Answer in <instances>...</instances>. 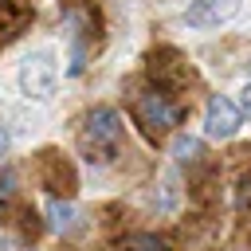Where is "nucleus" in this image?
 <instances>
[{
    "label": "nucleus",
    "instance_id": "6",
    "mask_svg": "<svg viewBox=\"0 0 251 251\" xmlns=\"http://www.w3.org/2000/svg\"><path fill=\"white\" fill-rule=\"evenodd\" d=\"M47 220H51L55 231H75L78 220H82V212H78L71 200H51V204H47Z\"/></svg>",
    "mask_w": 251,
    "mask_h": 251
},
{
    "label": "nucleus",
    "instance_id": "10",
    "mask_svg": "<svg viewBox=\"0 0 251 251\" xmlns=\"http://www.w3.org/2000/svg\"><path fill=\"white\" fill-rule=\"evenodd\" d=\"M243 110H247V114H251V82H247V86H243Z\"/></svg>",
    "mask_w": 251,
    "mask_h": 251
},
{
    "label": "nucleus",
    "instance_id": "11",
    "mask_svg": "<svg viewBox=\"0 0 251 251\" xmlns=\"http://www.w3.org/2000/svg\"><path fill=\"white\" fill-rule=\"evenodd\" d=\"M8 149V129H0V153Z\"/></svg>",
    "mask_w": 251,
    "mask_h": 251
},
{
    "label": "nucleus",
    "instance_id": "3",
    "mask_svg": "<svg viewBox=\"0 0 251 251\" xmlns=\"http://www.w3.org/2000/svg\"><path fill=\"white\" fill-rule=\"evenodd\" d=\"M235 129H239V106L224 94H212L204 106V137L227 141V137H235Z\"/></svg>",
    "mask_w": 251,
    "mask_h": 251
},
{
    "label": "nucleus",
    "instance_id": "9",
    "mask_svg": "<svg viewBox=\"0 0 251 251\" xmlns=\"http://www.w3.org/2000/svg\"><path fill=\"white\" fill-rule=\"evenodd\" d=\"M0 251H27V247H20L16 239H4V243H0Z\"/></svg>",
    "mask_w": 251,
    "mask_h": 251
},
{
    "label": "nucleus",
    "instance_id": "8",
    "mask_svg": "<svg viewBox=\"0 0 251 251\" xmlns=\"http://www.w3.org/2000/svg\"><path fill=\"white\" fill-rule=\"evenodd\" d=\"M173 153H176L180 161H192V157L200 153V141H196V137H176V141H173Z\"/></svg>",
    "mask_w": 251,
    "mask_h": 251
},
{
    "label": "nucleus",
    "instance_id": "5",
    "mask_svg": "<svg viewBox=\"0 0 251 251\" xmlns=\"http://www.w3.org/2000/svg\"><path fill=\"white\" fill-rule=\"evenodd\" d=\"M137 118H141V126H145V129L165 133V129H173V126H176V118H180V114H176V106H173L165 94H153V90H149V94H141V98H137Z\"/></svg>",
    "mask_w": 251,
    "mask_h": 251
},
{
    "label": "nucleus",
    "instance_id": "2",
    "mask_svg": "<svg viewBox=\"0 0 251 251\" xmlns=\"http://www.w3.org/2000/svg\"><path fill=\"white\" fill-rule=\"evenodd\" d=\"M122 133H126V126H122V114H118L114 106H94V110L86 114V133H82L86 145L114 153V149L122 145Z\"/></svg>",
    "mask_w": 251,
    "mask_h": 251
},
{
    "label": "nucleus",
    "instance_id": "1",
    "mask_svg": "<svg viewBox=\"0 0 251 251\" xmlns=\"http://www.w3.org/2000/svg\"><path fill=\"white\" fill-rule=\"evenodd\" d=\"M20 90L27 98H51L55 82H59V63H55V51L43 47V51H31L24 63H20Z\"/></svg>",
    "mask_w": 251,
    "mask_h": 251
},
{
    "label": "nucleus",
    "instance_id": "4",
    "mask_svg": "<svg viewBox=\"0 0 251 251\" xmlns=\"http://www.w3.org/2000/svg\"><path fill=\"white\" fill-rule=\"evenodd\" d=\"M239 12V0H188L184 24L188 27H220Z\"/></svg>",
    "mask_w": 251,
    "mask_h": 251
},
{
    "label": "nucleus",
    "instance_id": "7",
    "mask_svg": "<svg viewBox=\"0 0 251 251\" xmlns=\"http://www.w3.org/2000/svg\"><path fill=\"white\" fill-rule=\"evenodd\" d=\"M122 251H161V239L157 235H129L122 243Z\"/></svg>",
    "mask_w": 251,
    "mask_h": 251
}]
</instances>
